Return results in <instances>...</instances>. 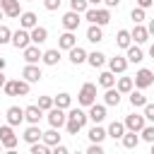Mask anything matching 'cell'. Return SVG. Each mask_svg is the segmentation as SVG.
I'll list each match as a JSON object with an SVG mask.
<instances>
[{"label":"cell","instance_id":"1","mask_svg":"<svg viewBox=\"0 0 154 154\" xmlns=\"http://www.w3.org/2000/svg\"><path fill=\"white\" fill-rule=\"evenodd\" d=\"M29 84L31 82H26V79H10V82H5L2 91L7 96H26L29 94Z\"/></svg>","mask_w":154,"mask_h":154},{"label":"cell","instance_id":"2","mask_svg":"<svg viewBox=\"0 0 154 154\" xmlns=\"http://www.w3.org/2000/svg\"><path fill=\"white\" fill-rule=\"evenodd\" d=\"M77 101H79L82 106H91V103H96V84L84 82L82 89H79V94H77Z\"/></svg>","mask_w":154,"mask_h":154},{"label":"cell","instance_id":"3","mask_svg":"<svg viewBox=\"0 0 154 154\" xmlns=\"http://www.w3.org/2000/svg\"><path fill=\"white\" fill-rule=\"evenodd\" d=\"M84 17H87L91 24H99V26H106V24L111 22V12H108V10H99V7H96V10H87Z\"/></svg>","mask_w":154,"mask_h":154},{"label":"cell","instance_id":"4","mask_svg":"<svg viewBox=\"0 0 154 154\" xmlns=\"http://www.w3.org/2000/svg\"><path fill=\"white\" fill-rule=\"evenodd\" d=\"M17 51H24L29 43H31V34H29V29H17V31H12V41H10Z\"/></svg>","mask_w":154,"mask_h":154},{"label":"cell","instance_id":"5","mask_svg":"<svg viewBox=\"0 0 154 154\" xmlns=\"http://www.w3.org/2000/svg\"><path fill=\"white\" fill-rule=\"evenodd\" d=\"M65 123H67V113H65V108H58V106H53V108L48 111V125L60 130Z\"/></svg>","mask_w":154,"mask_h":154},{"label":"cell","instance_id":"6","mask_svg":"<svg viewBox=\"0 0 154 154\" xmlns=\"http://www.w3.org/2000/svg\"><path fill=\"white\" fill-rule=\"evenodd\" d=\"M152 84H154V72H152V70L142 67V70L135 72V87H137V89H147V87H152Z\"/></svg>","mask_w":154,"mask_h":154},{"label":"cell","instance_id":"7","mask_svg":"<svg viewBox=\"0 0 154 154\" xmlns=\"http://www.w3.org/2000/svg\"><path fill=\"white\" fill-rule=\"evenodd\" d=\"M0 142H2V147H7V149H14V147H17V135L12 132V125H10V123L0 128Z\"/></svg>","mask_w":154,"mask_h":154},{"label":"cell","instance_id":"8","mask_svg":"<svg viewBox=\"0 0 154 154\" xmlns=\"http://www.w3.org/2000/svg\"><path fill=\"white\" fill-rule=\"evenodd\" d=\"M22 77H24L26 82H38V79L43 77V72H41V67H38L36 63H26L24 70H22Z\"/></svg>","mask_w":154,"mask_h":154},{"label":"cell","instance_id":"9","mask_svg":"<svg viewBox=\"0 0 154 154\" xmlns=\"http://www.w3.org/2000/svg\"><path fill=\"white\" fill-rule=\"evenodd\" d=\"M144 113L140 116V113H130V116H125V130H135V132H140L142 128H144Z\"/></svg>","mask_w":154,"mask_h":154},{"label":"cell","instance_id":"10","mask_svg":"<svg viewBox=\"0 0 154 154\" xmlns=\"http://www.w3.org/2000/svg\"><path fill=\"white\" fill-rule=\"evenodd\" d=\"M79 12H75V10H70V12H65L63 14V26L67 29V31H77V26H79Z\"/></svg>","mask_w":154,"mask_h":154},{"label":"cell","instance_id":"11","mask_svg":"<svg viewBox=\"0 0 154 154\" xmlns=\"http://www.w3.org/2000/svg\"><path fill=\"white\" fill-rule=\"evenodd\" d=\"M75 46H77V36H75L72 31H67V29H65V34H60V36H58V48L70 51V48H75Z\"/></svg>","mask_w":154,"mask_h":154},{"label":"cell","instance_id":"12","mask_svg":"<svg viewBox=\"0 0 154 154\" xmlns=\"http://www.w3.org/2000/svg\"><path fill=\"white\" fill-rule=\"evenodd\" d=\"M0 7L7 17H19L22 14V7H19V0H0Z\"/></svg>","mask_w":154,"mask_h":154},{"label":"cell","instance_id":"13","mask_svg":"<svg viewBox=\"0 0 154 154\" xmlns=\"http://www.w3.org/2000/svg\"><path fill=\"white\" fill-rule=\"evenodd\" d=\"M108 70H111V72H116V75H123V72L128 70V58H123V55L111 58V60H108Z\"/></svg>","mask_w":154,"mask_h":154},{"label":"cell","instance_id":"14","mask_svg":"<svg viewBox=\"0 0 154 154\" xmlns=\"http://www.w3.org/2000/svg\"><path fill=\"white\" fill-rule=\"evenodd\" d=\"M43 118V108H38V103L36 106H26L24 108V120H29V123H34V125H38V120Z\"/></svg>","mask_w":154,"mask_h":154},{"label":"cell","instance_id":"15","mask_svg":"<svg viewBox=\"0 0 154 154\" xmlns=\"http://www.w3.org/2000/svg\"><path fill=\"white\" fill-rule=\"evenodd\" d=\"M22 137H24V142H26V144H34V142H38V140L43 137V132L38 130V125L29 123V128L24 130V135H22Z\"/></svg>","mask_w":154,"mask_h":154},{"label":"cell","instance_id":"16","mask_svg":"<svg viewBox=\"0 0 154 154\" xmlns=\"http://www.w3.org/2000/svg\"><path fill=\"white\" fill-rule=\"evenodd\" d=\"M22 53H24V60H26V63H38V60L43 58V53L38 51V46H36V43H29Z\"/></svg>","mask_w":154,"mask_h":154},{"label":"cell","instance_id":"17","mask_svg":"<svg viewBox=\"0 0 154 154\" xmlns=\"http://www.w3.org/2000/svg\"><path fill=\"white\" fill-rule=\"evenodd\" d=\"M103 118H106V103H91L89 106V120L101 123Z\"/></svg>","mask_w":154,"mask_h":154},{"label":"cell","instance_id":"18","mask_svg":"<svg viewBox=\"0 0 154 154\" xmlns=\"http://www.w3.org/2000/svg\"><path fill=\"white\" fill-rule=\"evenodd\" d=\"M5 116H7V123H10V125H19V123L24 120V108H19V106H10Z\"/></svg>","mask_w":154,"mask_h":154},{"label":"cell","instance_id":"19","mask_svg":"<svg viewBox=\"0 0 154 154\" xmlns=\"http://www.w3.org/2000/svg\"><path fill=\"white\" fill-rule=\"evenodd\" d=\"M36 24H38V17L34 12H22L19 14V26L22 29H34Z\"/></svg>","mask_w":154,"mask_h":154},{"label":"cell","instance_id":"20","mask_svg":"<svg viewBox=\"0 0 154 154\" xmlns=\"http://www.w3.org/2000/svg\"><path fill=\"white\" fill-rule=\"evenodd\" d=\"M29 34H31V43H36V46L48 38V29H46V26H38V24H36L34 29H29Z\"/></svg>","mask_w":154,"mask_h":154},{"label":"cell","instance_id":"21","mask_svg":"<svg viewBox=\"0 0 154 154\" xmlns=\"http://www.w3.org/2000/svg\"><path fill=\"white\" fill-rule=\"evenodd\" d=\"M125 51H128V55H125V58H128V63H142V60H144V53H142V48H140V46H132V43H130Z\"/></svg>","mask_w":154,"mask_h":154},{"label":"cell","instance_id":"22","mask_svg":"<svg viewBox=\"0 0 154 154\" xmlns=\"http://www.w3.org/2000/svg\"><path fill=\"white\" fill-rule=\"evenodd\" d=\"M87 55H89V53H87L84 48H79V46L70 48V63H72V65H82V63L87 60Z\"/></svg>","mask_w":154,"mask_h":154},{"label":"cell","instance_id":"23","mask_svg":"<svg viewBox=\"0 0 154 154\" xmlns=\"http://www.w3.org/2000/svg\"><path fill=\"white\" fill-rule=\"evenodd\" d=\"M120 142H123V147H125V149H135V147L140 144V137H137V132H135V130H128V132L120 137Z\"/></svg>","mask_w":154,"mask_h":154},{"label":"cell","instance_id":"24","mask_svg":"<svg viewBox=\"0 0 154 154\" xmlns=\"http://www.w3.org/2000/svg\"><path fill=\"white\" fill-rule=\"evenodd\" d=\"M130 34H132L135 43H144V41L149 38V29H147V26H142V24H135V29H132Z\"/></svg>","mask_w":154,"mask_h":154},{"label":"cell","instance_id":"25","mask_svg":"<svg viewBox=\"0 0 154 154\" xmlns=\"http://www.w3.org/2000/svg\"><path fill=\"white\" fill-rule=\"evenodd\" d=\"M130 43H132V34H130L128 29H120V31L116 34V46H118V48H128Z\"/></svg>","mask_w":154,"mask_h":154},{"label":"cell","instance_id":"26","mask_svg":"<svg viewBox=\"0 0 154 154\" xmlns=\"http://www.w3.org/2000/svg\"><path fill=\"white\" fill-rule=\"evenodd\" d=\"M103 103H106V106H118V103H120V91L113 89V87H108L106 94H103Z\"/></svg>","mask_w":154,"mask_h":154},{"label":"cell","instance_id":"27","mask_svg":"<svg viewBox=\"0 0 154 154\" xmlns=\"http://www.w3.org/2000/svg\"><path fill=\"white\" fill-rule=\"evenodd\" d=\"M108 137H113V140H120L123 135H125V123H118V120H113L111 125H108Z\"/></svg>","mask_w":154,"mask_h":154},{"label":"cell","instance_id":"28","mask_svg":"<svg viewBox=\"0 0 154 154\" xmlns=\"http://www.w3.org/2000/svg\"><path fill=\"white\" fill-rule=\"evenodd\" d=\"M87 41H91V43L103 41V31H101V26H99V24H91V26L87 29Z\"/></svg>","mask_w":154,"mask_h":154},{"label":"cell","instance_id":"29","mask_svg":"<svg viewBox=\"0 0 154 154\" xmlns=\"http://www.w3.org/2000/svg\"><path fill=\"white\" fill-rule=\"evenodd\" d=\"M87 63L96 70V67H103V63H106V55L101 53V51H94V53H89L87 55Z\"/></svg>","mask_w":154,"mask_h":154},{"label":"cell","instance_id":"30","mask_svg":"<svg viewBox=\"0 0 154 154\" xmlns=\"http://www.w3.org/2000/svg\"><path fill=\"white\" fill-rule=\"evenodd\" d=\"M41 60H43L46 65H58V60H60V48H48Z\"/></svg>","mask_w":154,"mask_h":154},{"label":"cell","instance_id":"31","mask_svg":"<svg viewBox=\"0 0 154 154\" xmlns=\"http://www.w3.org/2000/svg\"><path fill=\"white\" fill-rule=\"evenodd\" d=\"M99 84H101L103 89L113 87V84H116V72H111V70H103V72L99 75Z\"/></svg>","mask_w":154,"mask_h":154},{"label":"cell","instance_id":"32","mask_svg":"<svg viewBox=\"0 0 154 154\" xmlns=\"http://www.w3.org/2000/svg\"><path fill=\"white\" fill-rule=\"evenodd\" d=\"M132 87H135V79H132V77H120L118 84H116V89H118L120 94H130Z\"/></svg>","mask_w":154,"mask_h":154},{"label":"cell","instance_id":"33","mask_svg":"<svg viewBox=\"0 0 154 154\" xmlns=\"http://www.w3.org/2000/svg\"><path fill=\"white\" fill-rule=\"evenodd\" d=\"M106 137H108V132H106L103 128H99V123H94V128L89 130V140H91V142H103Z\"/></svg>","mask_w":154,"mask_h":154},{"label":"cell","instance_id":"34","mask_svg":"<svg viewBox=\"0 0 154 154\" xmlns=\"http://www.w3.org/2000/svg\"><path fill=\"white\" fill-rule=\"evenodd\" d=\"M48 147H55V144H60V135H58V128H51L48 132H43V137H41Z\"/></svg>","mask_w":154,"mask_h":154},{"label":"cell","instance_id":"35","mask_svg":"<svg viewBox=\"0 0 154 154\" xmlns=\"http://www.w3.org/2000/svg\"><path fill=\"white\" fill-rule=\"evenodd\" d=\"M144 103H147V96L142 91H130V106L132 108H144Z\"/></svg>","mask_w":154,"mask_h":154},{"label":"cell","instance_id":"36","mask_svg":"<svg viewBox=\"0 0 154 154\" xmlns=\"http://www.w3.org/2000/svg\"><path fill=\"white\" fill-rule=\"evenodd\" d=\"M55 106H58V108H65V111H67V108L72 106V96H70L67 91H60V94L55 96Z\"/></svg>","mask_w":154,"mask_h":154},{"label":"cell","instance_id":"37","mask_svg":"<svg viewBox=\"0 0 154 154\" xmlns=\"http://www.w3.org/2000/svg\"><path fill=\"white\" fill-rule=\"evenodd\" d=\"M67 118H75V120H79L82 125H87V120H89V113H84L82 108H70V111H67Z\"/></svg>","mask_w":154,"mask_h":154},{"label":"cell","instance_id":"38","mask_svg":"<svg viewBox=\"0 0 154 154\" xmlns=\"http://www.w3.org/2000/svg\"><path fill=\"white\" fill-rule=\"evenodd\" d=\"M65 128H67V132H70V135H77V132H79V130H82L84 125H82L79 120H75V118H67V123H65Z\"/></svg>","mask_w":154,"mask_h":154},{"label":"cell","instance_id":"39","mask_svg":"<svg viewBox=\"0 0 154 154\" xmlns=\"http://www.w3.org/2000/svg\"><path fill=\"white\" fill-rule=\"evenodd\" d=\"M70 10H75V12H87L89 10V2L87 0H70Z\"/></svg>","mask_w":154,"mask_h":154},{"label":"cell","instance_id":"40","mask_svg":"<svg viewBox=\"0 0 154 154\" xmlns=\"http://www.w3.org/2000/svg\"><path fill=\"white\" fill-rule=\"evenodd\" d=\"M53 106H55V99H53V96H38V108L51 111Z\"/></svg>","mask_w":154,"mask_h":154},{"label":"cell","instance_id":"41","mask_svg":"<svg viewBox=\"0 0 154 154\" xmlns=\"http://www.w3.org/2000/svg\"><path fill=\"white\" fill-rule=\"evenodd\" d=\"M29 149H31V154H48V144L46 142H34V144H29Z\"/></svg>","mask_w":154,"mask_h":154},{"label":"cell","instance_id":"42","mask_svg":"<svg viewBox=\"0 0 154 154\" xmlns=\"http://www.w3.org/2000/svg\"><path fill=\"white\" fill-rule=\"evenodd\" d=\"M140 135H142V140H144V142H149V144H152V142H154V125H144V128L140 130Z\"/></svg>","mask_w":154,"mask_h":154},{"label":"cell","instance_id":"43","mask_svg":"<svg viewBox=\"0 0 154 154\" xmlns=\"http://www.w3.org/2000/svg\"><path fill=\"white\" fill-rule=\"evenodd\" d=\"M130 17H132V22H135V24H142V22H144V10H142V7H132Z\"/></svg>","mask_w":154,"mask_h":154},{"label":"cell","instance_id":"44","mask_svg":"<svg viewBox=\"0 0 154 154\" xmlns=\"http://www.w3.org/2000/svg\"><path fill=\"white\" fill-rule=\"evenodd\" d=\"M10 41H12V31H10L5 24H0V46H2V43H10Z\"/></svg>","mask_w":154,"mask_h":154},{"label":"cell","instance_id":"45","mask_svg":"<svg viewBox=\"0 0 154 154\" xmlns=\"http://www.w3.org/2000/svg\"><path fill=\"white\" fill-rule=\"evenodd\" d=\"M87 154H103L101 142H91V144H89V149H87Z\"/></svg>","mask_w":154,"mask_h":154},{"label":"cell","instance_id":"46","mask_svg":"<svg viewBox=\"0 0 154 154\" xmlns=\"http://www.w3.org/2000/svg\"><path fill=\"white\" fill-rule=\"evenodd\" d=\"M43 7H46L48 12H55V10L60 7V0H43Z\"/></svg>","mask_w":154,"mask_h":154},{"label":"cell","instance_id":"47","mask_svg":"<svg viewBox=\"0 0 154 154\" xmlns=\"http://www.w3.org/2000/svg\"><path fill=\"white\" fill-rule=\"evenodd\" d=\"M144 118L154 123V103H144Z\"/></svg>","mask_w":154,"mask_h":154},{"label":"cell","instance_id":"48","mask_svg":"<svg viewBox=\"0 0 154 154\" xmlns=\"http://www.w3.org/2000/svg\"><path fill=\"white\" fill-rule=\"evenodd\" d=\"M154 5V0H137V7H142V10H149Z\"/></svg>","mask_w":154,"mask_h":154},{"label":"cell","instance_id":"49","mask_svg":"<svg viewBox=\"0 0 154 154\" xmlns=\"http://www.w3.org/2000/svg\"><path fill=\"white\" fill-rule=\"evenodd\" d=\"M53 152H55V154H67V147H63V144H55V147H53Z\"/></svg>","mask_w":154,"mask_h":154},{"label":"cell","instance_id":"50","mask_svg":"<svg viewBox=\"0 0 154 154\" xmlns=\"http://www.w3.org/2000/svg\"><path fill=\"white\" fill-rule=\"evenodd\" d=\"M106 2V7H118L120 5V0H103Z\"/></svg>","mask_w":154,"mask_h":154},{"label":"cell","instance_id":"51","mask_svg":"<svg viewBox=\"0 0 154 154\" xmlns=\"http://www.w3.org/2000/svg\"><path fill=\"white\" fill-rule=\"evenodd\" d=\"M147 29H149V36H154V19H149V24H147Z\"/></svg>","mask_w":154,"mask_h":154},{"label":"cell","instance_id":"52","mask_svg":"<svg viewBox=\"0 0 154 154\" xmlns=\"http://www.w3.org/2000/svg\"><path fill=\"white\" fill-rule=\"evenodd\" d=\"M5 82H7V79H5V75H2V70H0V89L5 87Z\"/></svg>","mask_w":154,"mask_h":154},{"label":"cell","instance_id":"53","mask_svg":"<svg viewBox=\"0 0 154 154\" xmlns=\"http://www.w3.org/2000/svg\"><path fill=\"white\" fill-rule=\"evenodd\" d=\"M5 65H7V60H5V58H0V70H5Z\"/></svg>","mask_w":154,"mask_h":154},{"label":"cell","instance_id":"54","mask_svg":"<svg viewBox=\"0 0 154 154\" xmlns=\"http://www.w3.org/2000/svg\"><path fill=\"white\" fill-rule=\"evenodd\" d=\"M89 5H99V2H103V0H87Z\"/></svg>","mask_w":154,"mask_h":154},{"label":"cell","instance_id":"55","mask_svg":"<svg viewBox=\"0 0 154 154\" xmlns=\"http://www.w3.org/2000/svg\"><path fill=\"white\" fill-rule=\"evenodd\" d=\"M149 55H152V58H154V43H152V46H149Z\"/></svg>","mask_w":154,"mask_h":154},{"label":"cell","instance_id":"56","mask_svg":"<svg viewBox=\"0 0 154 154\" xmlns=\"http://www.w3.org/2000/svg\"><path fill=\"white\" fill-rule=\"evenodd\" d=\"M2 17H5V12H2V7H0V19H2Z\"/></svg>","mask_w":154,"mask_h":154},{"label":"cell","instance_id":"57","mask_svg":"<svg viewBox=\"0 0 154 154\" xmlns=\"http://www.w3.org/2000/svg\"><path fill=\"white\" fill-rule=\"evenodd\" d=\"M152 154H154V142H152Z\"/></svg>","mask_w":154,"mask_h":154},{"label":"cell","instance_id":"58","mask_svg":"<svg viewBox=\"0 0 154 154\" xmlns=\"http://www.w3.org/2000/svg\"><path fill=\"white\" fill-rule=\"evenodd\" d=\"M26 2H34V0H26Z\"/></svg>","mask_w":154,"mask_h":154},{"label":"cell","instance_id":"59","mask_svg":"<svg viewBox=\"0 0 154 154\" xmlns=\"http://www.w3.org/2000/svg\"><path fill=\"white\" fill-rule=\"evenodd\" d=\"M0 147H2V142H0Z\"/></svg>","mask_w":154,"mask_h":154}]
</instances>
